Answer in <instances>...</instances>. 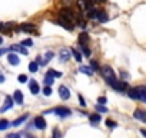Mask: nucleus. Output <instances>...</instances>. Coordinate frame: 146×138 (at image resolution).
I'll return each instance as SVG.
<instances>
[{"mask_svg":"<svg viewBox=\"0 0 146 138\" xmlns=\"http://www.w3.org/2000/svg\"><path fill=\"white\" fill-rule=\"evenodd\" d=\"M100 74H102V76L106 79V82L110 85L113 81H116V74H115V71L112 69V66H109V65H105V66H102L100 68Z\"/></svg>","mask_w":146,"mask_h":138,"instance_id":"nucleus-1","label":"nucleus"},{"mask_svg":"<svg viewBox=\"0 0 146 138\" xmlns=\"http://www.w3.org/2000/svg\"><path fill=\"white\" fill-rule=\"evenodd\" d=\"M110 86L115 89V91H117V92H126L127 89H129V85H127V82L126 81H113L112 84H110Z\"/></svg>","mask_w":146,"mask_h":138,"instance_id":"nucleus-2","label":"nucleus"},{"mask_svg":"<svg viewBox=\"0 0 146 138\" xmlns=\"http://www.w3.org/2000/svg\"><path fill=\"white\" fill-rule=\"evenodd\" d=\"M60 17L63 20H66V22H73V13L69 7H63L60 10Z\"/></svg>","mask_w":146,"mask_h":138,"instance_id":"nucleus-3","label":"nucleus"},{"mask_svg":"<svg viewBox=\"0 0 146 138\" xmlns=\"http://www.w3.org/2000/svg\"><path fill=\"white\" fill-rule=\"evenodd\" d=\"M53 112L56 114V115H59V117H69L70 114H72V111L69 109V108H66V107H56L54 109H53Z\"/></svg>","mask_w":146,"mask_h":138,"instance_id":"nucleus-4","label":"nucleus"},{"mask_svg":"<svg viewBox=\"0 0 146 138\" xmlns=\"http://www.w3.org/2000/svg\"><path fill=\"white\" fill-rule=\"evenodd\" d=\"M133 117H135L136 119L142 121V122H146V111H145V109H142V108H137V109H135V112H133Z\"/></svg>","mask_w":146,"mask_h":138,"instance_id":"nucleus-5","label":"nucleus"},{"mask_svg":"<svg viewBox=\"0 0 146 138\" xmlns=\"http://www.w3.org/2000/svg\"><path fill=\"white\" fill-rule=\"evenodd\" d=\"M59 95H60V98H62L63 101H66V99L70 98V91H69L64 85H60V86H59Z\"/></svg>","mask_w":146,"mask_h":138,"instance_id":"nucleus-6","label":"nucleus"},{"mask_svg":"<svg viewBox=\"0 0 146 138\" xmlns=\"http://www.w3.org/2000/svg\"><path fill=\"white\" fill-rule=\"evenodd\" d=\"M96 19L100 22V23H106L109 20V16L105 10H96Z\"/></svg>","mask_w":146,"mask_h":138,"instance_id":"nucleus-7","label":"nucleus"},{"mask_svg":"<svg viewBox=\"0 0 146 138\" xmlns=\"http://www.w3.org/2000/svg\"><path fill=\"white\" fill-rule=\"evenodd\" d=\"M29 89H30V92H32L33 95H37V94L40 92V86H39V84H37L35 79H32V81L29 82Z\"/></svg>","mask_w":146,"mask_h":138,"instance_id":"nucleus-8","label":"nucleus"},{"mask_svg":"<svg viewBox=\"0 0 146 138\" xmlns=\"http://www.w3.org/2000/svg\"><path fill=\"white\" fill-rule=\"evenodd\" d=\"M35 127L39 128V129H44L46 128V121L43 117H36L35 118Z\"/></svg>","mask_w":146,"mask_h":138,"instance_id":"nucleus-9","label":"nucleus"},{"mask_svg":"<svg viewBox=\"0 0 146 138\" xmlns=\"http://www.w3.org/2000/svg\"><path fill=\"white\" fill-rule=\"evenodd\" d=\"M13 107V98L12 96H6V99H5V105L2 107V109H0V111H2V112H6L7 109H10Z\"/></svg>","mask_w":146,"mask_h":138,"instance_id":"nucleus-10","label":"nucleus"},{"mask_svg":"<svg viewBox=\"0 0 146 138\" xmlns=\"http://www.w3.org/2000/svg\"><path fill=\"white\" fill-rule=\"evenodd\" d=\"M7 60H9V63L13 65V66H16V65L20 63V59H19V56H17L16 53H9V55H7Z\"/></svg>","mask_w":146,"mask_h":138,"instance_id":"nucleus-11","label":"nucleus"},{"mask_svg":"<svg viewBox=\"0 0 146 138\" xmlns=\"http://www.w3.org/2000/svg\"><path fill=\"white\" fill-rule=\"evenodd\" d=\"M20 30H25V32L32 33V32L36 30V26L32 25V23H22V25H20Z\"/></svg>","mask_w":146,"mask_h":138,"instance_id":"nucleus-12","label":"nucleus"},{"mask_svg":"<svg viewBox=\"0 0 146 138\" xmlns=\"http://www.w3.org/2000/svg\"><path fill=\"white\" fill-rule=\"evenodd\" d=\"M10 50L19 52V53H22V55H27V49H26L25 46H22V45H13V46H10Z\"/></svg>","mask_w":146,"mask_h":138,"instance_id":"nucleus-13","label":"nucleus"},{"mask_svg":"<svg viewBox=\"0 0 146 138\" xmlns=\"http://www.w3.org/2000/svg\"><path fill=\"white\" fill-rule=\"evenodd\" d=\"M70 53H72V50H69V49H60V52H59V55H60V59L63 60V62H66V60H69V58H70Z\"/></svg>","mask_w":146,"mask_h":138,"instance_id":"nucleus-14","label":"nucleus"},{"mask_svg":"<svg viewBox=\"0 0 146 138\" xmlns=\"http://www.w3.org/2000/svg\"><path fill=\"white\" fill-rule=\"evenodd\" d=\"M53 23H56V25H60L62 27L67 29L69 32H70V30H73V26H72V25H69L70 22H66V20H63V19H60V20H54Z\"/></svg>","mask_w":146,"mask_h":138,"instance_id":"nucleus-15","label":"nucleus"},{"mask_svg":"<svg viewBox=\"0 0 146 138\" xmlns=\"http://www.w3.org/2000/svg\"><path fill=\"white\" fill-rule=\"evenodd\" d=\"M127 95H129L130 99H139V89H137V86L127 89Z\"/></svg>","mask_w":146,"mask_h":138,"instance_id":"nucleus-16","label":"nucleus"},{"mask_svg":"<svg viewBox=\"0 0 146 138\" xmlns=\"http://www.w3.org/2000/svg\"><path fill=\"white\" fill-rule=\"evenodd\" d=\"M53 56H54V52H52V50H49V52H47V53L44 55V59L42 58V62H40V65H43V66H44V65H47V62H50Z\"/></svg>","mask_w":146,"mask_h":138,"instance_id":"nucleus-17","label":"nucleus"},{"mask_svg":"<svg viewBox=\"0 0 146 138\" xmlns=\"http://www.w3.org/2000/svg\"><path fill=\"white\" fill-rule=\"evenodd\" d=\"M13 101L16 102V104H23V94H22V91H15V95H13Z\"/></svg>","mask_w":146,"mask_h":138,"instance_id":"nucleus-18","label":"nucleus"},{"mask_svg":"<svg viewBox=\"0 0 146 138\" xmlns=\"http://www.w3.org/2000/svg\"><path fill=\"white\" fill-rule=\"evenodd\" d=\"M79 71H80L82 74H85V75H89V76L93 75V69H92L90 66H85V65H83V66L79 68Z\"/></svg>","mask_w":146,"mask_h":138,"instance_id":"nucleus-19","label":"nucleus"},{"mask_svg":"<svg viewBox=\"0 0 146 138\" xmlns=\"http://www.w3.org/2000/svg\"><path fill=\"white\" fill-rule=\"evenodd\" d=\"M89 42V35L86 32H82L79 35V45H86Z\"/></svg>","mask_w":146,"mask_h":138,"instance_id":"nucleus-20","label":"nucleus"},{"mask_svg":"<svg viewBox=\"0 0 146 138\" xmlns=\"http://www.w3.org/2000/svg\"><path fill=\"white\" fill-rule=\"evenodd\" d=\"M13 27V23H2L0 22V32H7Z\"/></svg>","mask_w":146,"mask_h":138,"instance_id":"nucleus-21","label":"nucleus"},{"mask_svg":"<svg viewBox=\"0 0 146 138\" xmlns=\"http://www.w3.org/2000/svg\"><path fill=\"white\" fill-rule=\"evenodd\" d=\"M29 71L33 72V74L37 72V71H39V63H37V62H30V63H29Z\"/></svg>","mask_w":146,"mask_h":138,"instance_id":"nucleus-22","label":"nucleus"},{"mask_svg":"<svg viewBox=\"0 0 146 138\" xmlns=\"http://www.w3.org/2000/svg\"><path fill=\"white\" fill-rule=\"evenodd\" d=\"M72 55H73V58H75L78 62H82V53L78 49H72Z\"/></svg>","mask_w":146,"mask_h":138,"instance_id":"nucleus-23","label":"nucleus"},{"mask_svg":"<svg viewBox=\"0 0 146 138\" xmlns=\"http://www.w3.org/2000/svg\"><path fill=\"white\" fill-rule=\"evenodd\" d=\"M80 49H82V52H83V55L86 56V58H90V55H92V50L86 46V45H80Z\"/></svg>","mask_w":146,"mask_h":138,"instance_id":"nucleus-24","label":"nucleus"},{"mask_svg":"<svg viewBox=\"0 0 146 138\" xmlns=\"http://www.w3.org/2000/svg\"><path fill=\"white\" fill-rule=\"evenodd\" d=\"M53 82H54V76H52V75H47V74H46V76H44V84H46L47 86H50Z\"/></svg>","mask_w":146,"mask_h":138,"instance_id":"nucleus-25","label":"nucleus"},{"mask_svg":"<svg viewBox=\"0 0 146 138\" xmlns=\"http://www.w3.org/2000/svg\"><path fill=\"white\" fill-rule=\"evenodd\" d=\"M89 119L93 124H98V122H100V115L99 114H92V115H89Z\"/></svg>","mask_w":146,"mask_h":138,"instance_id":"nucleus-26","label":"nucleus"},{"mask_svg":"<svg viewBox=\"0 0 146 138\" xmlns=\"http://www.w3.org/2000/svg\"><path fill=\"white\" fill-rule=\"evenodd\" d=\"M27 119V114L26 115H23V117H20V118H17V119H15L13 121V127H17V125H20L23 121H26Z\"/></svg>","mask_w":146,"mask_h":138,"instance_id":"nucleus-27","label":"nucleus"},{"mask_svg":"<svg viewBox=\"0 0 146 138\" xmlns=\"http://www.w3.org/2000/svg\"><path fill=\"white\" fill-rule=\"evenodd\" d=\"M47 75H52V76H54V78H60V76H62L60 72H56V71H53V69H49V71H47Z\"/></svg>","mask_w":146,"mask_h":138,"instance_id":"nucleus-28","label":"nucleus"},{"mask_svg":"<svg viewBox=\"0 0 146 138\" xmlns=\"http://www.w3.org/2000/svg\"><path fill=\"white\" fill-rule=\"evenodd\" d=\"M9 128V121L7 119H2L0 121V129H6Z\"/></svg>","mask_w":146,"mask_h":138,"instance_id":"nucleus-29","label":"nucleus"},{"mask_svg":"<svg viewBox=\"0 0 146 138\" xmlns=\"http://www.w3.org/2000/svg\"><path fill=\"white\" fill-rule=\"evenodd\" d=\"M90 68L93 69V72L95 71H100V68H99V65H98L96 60H90Z\"/></svg>","mask_w":146,"mask_h":138,"instance_id":"nucleus-30","label":"nucleus"},{"mask_svg":"<svg viewBox=\"0 0 146 138\" xmlns=\"http://www.w3.org/2000/svg\"><path fill=\"white\" fill-rule=\"evenodd\" d=\"M20 45L25 46V48H26V46H32V45H33V40H32V39H25V40L20 42Z\"/></svg>","mask_w":146,"mask_h":138,"instance_id":"nucleus-31","label":"nucleus"},{"mask_svg":"<svg viewBox=\"0 0 146 138\" xmlns=\"http://www.w3.org/2000/svg\"><path fill=\"white\" fill-rule=\"evenodd\" d=\"M53 138H62V132L59 128H54L53 129Z\"/></svg>","mask_w":146,"mask_h":138,"instance_id":"nucleus-32","label":"nucleus"},{"mask_svg":"<svg viewBox=\"0 0 146 138\" xmlns=\"http://www.w3.org/2000/svg\"><path fill=\"white\" fill-rule=\"evenodd\" d=\"M96 111H99V112H108V108L105 105H96Z\"/></svg>","mask_w":146,"mask_h":138,"instance_id":"nucleus-33","label":"nucleus"},{"mask_svg":"<svg viewBox=\"0 0 146 138\" xmlns=\"http://www.w3.org/2000/svg\"><path fill=\"white\" fill-rule=\"evenodd\" d=\"M17 81H19L20 84H25V82L27 81V76H26V75H19V76H17Z\"/></svg>","mask_w":146,"mask_h":138,"instance_id":"nucleus-34","label":"nucleus"},{"mask_svg":"<svg viewBox=\"0 0 146 138\" xmlns=\"http://www.w3.org/2000/svg\"><path fill=\"white\" fill-rule=\"evenodd\" d=\"M43 94H44L46 96H50V95H52V88H50V86H46V88L43 89Z\"/></svg>","mask_w":146,"mask_h":138,"instance_id":"nucleus-35","label":"nucleus"},{"mask_svg":"<svg viewBox=\"0 0 146 138\" xmlns=\"http://www.w3.org/2000/svg\"><path fill=\"white\" fill-rule=\"evenodd\" d=\"M106 125H108L109 128H115V127H116L117 124H116L115 121H112V119H108V121H106Z\"/></svg>","mask_w":146,"mask_h":138,"instance_id":"nucleus-36","label":"nucleus"},{"mask_svg":"<svg viewBox=\"0 0 146 138\" xmlns=\"http://www.w3.org/2000/svg\"><path fill=\"white\" fill-rule=\"evenodd\" d=\"M98 102H99L100 105H105V104H106V98H105V96H99V98H98Z\"/></svg>","mask_w":146,"mask_h":138,"instance_id":"nucleus-37","label":"nucleus"},{"mask_svg":"<svg viewBox=\"0 0 146 138\" xmlns=\"http://www.w3.org/2000/svg\"><path fill=\"white\" fill-rule=\"evenodd\" d=\"M79 101H80V105H82V107H85V105H86V104H85V99H83V96H82V95L79 96Z\"/></svg>","mask_w":146,"mask_h":138,"instance_id":"nucleus-38","label":"nucleus"},{"mask_svg":"<svg viewBox=\"0 0 146 138\" xmlns=\"http://www.w3.org/2000/svg\"><path fill=\"white\" fill-rule=\"evenodd\" d=\"M7 138H20V135H19V134H10Z\"/></svg>","mask_w":146,"mask_h":138,"instance_id":"nucleus-39","label":"nucleus"},{"mask_svg":"<svg viewBox=\"0 0 146 138\" xmlns=\"http://www.w3.org/2000/svg\"><path fill=\"white\" fill-rule=\"evenodd\" d=\"M70 3H72L70 0H63V5H64V6H67V7L70 6Z\"/></svg>","mask_w":146,"mask_h":138,"instance_id":"nucleus-40","label":"nucleus"},{"mask_svg":"<svg viewBox=\"0 0 146 138\" xmlns=\"http://www.w3.org/2000/svg\"><path fill=\"white\" fill-rule=\"evenodd\" d=\"M2 82H5V76H3V75H0V84H2Z\"/></svg>","mask_w":146,"mask_h":138,"instance_id":"nucleus-41","label":"nucleus"},{"mask_svg":"<svg viewBox=\"0 0 146 138\" xmlns=\"http://www.w3.org/2000/svg\"><path fill=\"white\" fill-rule=\"evenodd\" d=\"M140 132H142V135H143V137H145V138H146V129H142V131H140Z\"/></svg>","mask_w":146,"mask_h":138,"instance_id":"nucleus-42","label":"nucleus"},{"mask_svg":"<svg viewBox=\"0 0 146 138\" xmlns=\"http://www.w3.org/2000/svg\"><path fill=\"white\" fill-rule=\"evenodd\" d=\"M5 52H6V49H0V55H3Z\"/></svg>","mask_w":146,"mask_h":138,"instance_id":"nucleus-43","label":"nucleus"},{"mask_svg":"<svg viewBox=\"0 0 146 138\" xmlns=\"http://www.w3.org/2000/svg\"><path fill=\"white\" fill-rule=\"evenodd\" d=\"M96 2H100V3H106V0H96Z\"/></svg>","mask_w":146,"mask_h":138,"instance_id":"nucleus-44","label":"nucleus"},{"mask_svg":"<svg viewBox=\"0 0 146 138\" xmlns=\"http://www.w3.org/2000/svg\"><path fill=\"white\" fill-rule=\"evenodd\" d=\"M2 43H3V38H2V36H0V45H2Z\"/></svg>","mask_w":146,"mask_h":138,"instance_id":"nucleus-45","label":"nucleus"}]
</instances>
